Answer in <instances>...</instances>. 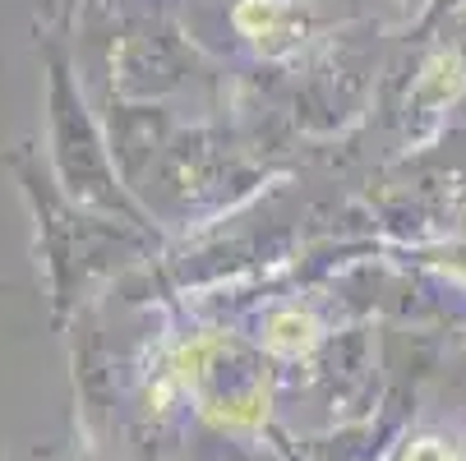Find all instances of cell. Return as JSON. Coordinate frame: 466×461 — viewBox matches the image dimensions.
<instances>
[{
  "mask_svg": "<svg viewBox=\"0 0 466 461\" xmlns=\"http://www.w3.org/2000/svg\"><path fill=\"white\" fill-rule=\"evenodd\" d=\"M268 346L282 351V356L309 351L314 346V318H305V314H278L268 323Z\"/></svg>",
  "mask_w": 466,
  "mask_h": 461,
  "instance_id": "6da1fadb",
  "label": "cell"
},
{
  "mask_svg": "<svg viewBox=\"0 0 466 461\" xmlns=\"http://www.w3.org/2000/svg\"><path fill=\"white\" fill-rule=\"evenodd\" d=\"M273 24H278V0H240L236 28H245V33H263V28H273Z\"/></svg>",
  "mask_w": 466,
  "mask_h": 461,
  "instance_id": "7a4b0ae2",
  "label": "cell"
}]
</instances>
